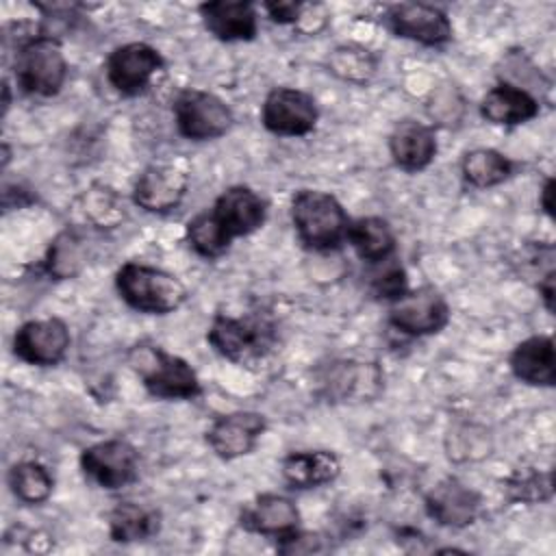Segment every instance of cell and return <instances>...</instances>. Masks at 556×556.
I'll use <instances>...</instances> for the list:
<instances>
[{"label":"cell","instance_id":"cell-1","mask_svg":"<svg viewBox=\"0 0 556 556\" xmlns=\"http://www.w3.org/2000/svg\"><path fill=\"white\" fill-rule=\"evenodd\" d=\"M206 341L222 358L254 367L265 363L278 348V321L267 308H252L241 315L215 313Z\"/></svg>","mask_w":556,"mask_h":556},{"label":"cell","instance_id":"cell-2","mask_svg":"<svg viewBox=\"0 0 556 556\" xmlns=\"http://www.w3.org/2000/svg\"><path fill=\"white\" fill-rule=\"evenodd\" d=\"M289 213L300 243L311 252H334L348 239L352 219L343 204L328 191H295Z\"/></svg>","mask_w":556,"mask_h":556},{"label":"cell","instance_id":"cell-3","mask_svg":"<svg viewBox=\"0 0 556 556\" xmlns=\"http://www.w3.org/2000/svg\"><path fill=\"white\" fill-rule=\"evenodd\" d=\"M115 291L126 306L146 315H169L189 298L178 276L139 261H128L115 271Z\"/></svg>","mask_w":556,"mask_h":556},{"label":"cell","instance_id":"cell-4","mask_svg":"<svg viewBox=\"0 0 556 556\" xmlns=\"http://www.w3.org/2000/svg\"><path fill=\"white\" fill-rule=\"evenodd\" d=\"M13 78L24 96L54 98L67 80V59L61 41L50 33L20 39L13 56Z\"/></svg>","mask_w":556,"mask_h":556},{"label":"cell","instance_id":"cell-5","mask_svg":"<svg viewBox=\"0 0 556 556\" xmlns=\"http://www.w3.org/2000/svg\"><path fill=\"white\" fill-rule=\"evenodd\" d=\"M128 365L139 376L143 389L156 400H195L202 395V382L195 369L156 343L141 341L132 345Z\"/></svg>","mask_w":556,"mask_h":556},{"label":"cell","instance_id":"cell-6","mask_svg":"<svg viewBox=\"0 0 556 556\" xmlns=\"http://www.w3.org/2000/svg\"><path fill=\"white\" fill-rule=\"evenodd\" d=\"M172 113L178 135L189 141H213L235 126L232 109L217 93L198 87L180 89Z\"/></svg>","mask_w":556,"mask_h":556},{"label":"cell","instance_id":"cell-7","mask_svg":"<svg viewBox=\"0 0 556 556\" xmlns=\"http://www.w3.org/2000/svg\"><path fill=\"white\" fill-rule=\"evenodd\" d=\"M450 302L432 285L408 289L402 298L389 304L387 313L389 326L406 337L439 334L450 324Z\"/></svg>","mask_w":556,"mask_h":556},{"label":"cell","instance_id":"cell-8","mask_svg":"<svg viewBox=\"0 0 556 556\" xmlns=\"http://www.w3.org/2000/svg\"><path fill=\"white\" fill-rule=\"evenodd\" d=\"M163 70V54L146 41H128L113 48L104 63L109 85L124 98H135L148 91L154 76Z\"/></svg>","mask_w":556,"mask_h":556},{"label":"cell","instance_id":"cell-9","mask_svg":"<svg viewBox=\"0 0 556 556\" xmlns=\"http://www.w3.org/2000/svg\"><path fill=\"white\" fill-rule=\"evenodd\" d=\"M80 469L104 491H119L139 478V452L126 439H104L80 452Z\"/></svg>","mask_w":556,"mask_h":556},{"label":"cell","instance_id":"cell-10","mask_svg":"<svg viewBox=\"0 0 556 556\" xmlns=\"http://www.w3.org/2000/svg\"><path fill=\"white\" fill-rule=\"evenodd\" d=\"M382 22L395 37L426 48H441L454 37V26L447 13L426 2L389 4L382 13Z\"/></svg>","mask_w":556,"mask_h":556},{"label":"cell","instance_id":"cell-11","mask_svg":"<svg viewBox=\"0 0 556 556\" xmlns=\"http://www.w3.org/2000/svg\"><path fill=\"white\" fill-rule=\"evenodd\" d=\"M319 122L317 100L295 87H274L261 104V124L278 137H306Z\"/></svg>","mask_w":556,"mask_h":556},{"label":"cell","instance_id":"cell-12","mask_svg":"<svg viewBox=\"0 0 556 556\" xmlns=\"http://www.w3.org/2000/svg\"><path fill=\"white\" fill-rule=\"evenodd\" d=\"M72 345V334L61 317L24 321L13 334V354L33 367H56Z\"/></svg>","mask_w":556,"mask_h":556},{"label":"cell","instance_id":"cell-13","mask_svg":"<svg viewBox=\"0 0 556 556\" xmlns=\"http://www.w3.org/2000/svg\"><path fill=\"white\" fill-rule=\"evenodd\" d=\"M208 213L224 237L232 243L235 239L248 237L263 228L267 219V202L252 187L232 185L215 198Z\"/></svg>","mask_w":556,"mask_h":556},{"label":"cell","instance_id":"cell-14","mask_svg":"<svg viewBox=\"0 0 556 556\" xmlns=\"http://www.w3.org/2000/svg\"><path fill=\"white\" fill-rule=\"evenodd\" d=\"M189 189V176L174 163H150L132 185V202L146 213L165 215L180 206Z\"/></svg>","mask_w":556,"mask_h":556},{"label":"cell","instance_id":"cell-15","mask_svg":"<svg viewBox=\"0 0 556 556\" xmlns=\"http://www.w3.org/2000/svg\"><path fill=\"white\" fill-rule=\"evenodd\" d=\"M267 430V419L256 410H232L213 419L206 430V443L222 460H237L254 452Z\"/></svg>","mask_w":556,"mask_h":556},{"label":"cell","instance_id":"cell-16","mask_svg":"<svg viewBox=\"0 0 556 556\" xmlns=\"http://www.w3.org/2000/svg\"><path fill=\"white\" fill-rule=\"evenodd\" d=\"M424 508L426 515L439 526L460 530L478 519L482 497L463 480L447 476L424 495Z\"/></svg>","mask_w":556,"mask_h":556},{"label":"cell","instance_id":"cell-17","mask_svg":"<svg viewBox=\"0 0 556 556\" xmlns=\"http://www.w3.org/2000/svg\"><path fill=\"white\" fill-rule=\"evenodd\" d=\"M300 521L302 517L295 502L280 493H261L239 513V526L245 532L274 539L276 543L302 530Z\"/></svg>","mask_w":556,"mask_h":556},{"label":"cell","instance_id":"cell-18","mask_svg":"<svg viewBox=\"0 0 556 556\" xmlns=\"http://www.w3.org/2000/svg\"><path fill=\"white\" fill-rule=\"evenodd\" d=\"M208 35L224 43L252 41L258 35V11L248 0H211L198 7Z\"/></svg>","mask_w":556,"mask_h":556},{"label":"cell","instance_id":"cell-19","mask_svg":"<svg viewBox=\"0 0 556 556\" xmlns=\"http://www.w3.org/2000/svg\"><path fill=\"white\" fill-rule=\"evenodd\" d=\"M319 382L324 395L332 402H363L380 393L382 371L376 367V363L332 361Z\"/></svg>","mask_w":556,"mask_h":556},{"label":"cell","instance_id":"cell-20","mask_svg":"<svg viewBox=\"0 0 556 556\" xmlns=\"http://www.w3.org/2000/svg\"><path fill=\"white\" fill-rule=\"evenodd\" d=\"M439 152L437 132L432 126L417 119H402L389 135V154L395 167L408 174L430 167Z\"/></svg>","mask_w":556,"mask_h":556},{"label":"cell","instance_id":"cell-21","mask_svg":"<svg viewBox=\"0 0 556 556\" xmlns=\"http://www.w3.org/2000/svg\"><path fill=\"white\" fill-rule=\"evenodd\" d=\"M480 115L493 126H521L541 113L539 100L521 85L502 80L480 100Z\"/></svg>","mask_w":556,"mask_h":556},{"label":"cell","instance_id":"cell-22","mask_svg":"<svg viewBox=\"0 0 556 556\" xmlns=\"http://www.w3.org/2000/svg\"><path fill=\"white\" fill-rule=\"evenodd\" d=\"M508 367L513 376L528 387H554L556 384V354L554 339L549 334H532L519 341L510 356Z\"/></svg>","mask_w":556,"mask_h":556},{"label":"cell","instance_id":"cell-23","mask_svg":"<svg viewBox=\"0 0 556 556\" xmlns=\"http://www.w3.org/2000/svg\"><path fill=\"white\" fill-rule=\"evenodd\" d=\"M282 480L298 491L319 489L330 484L341 473V460L330 450H300L289 452L280 463Z\"/></svg>","mask_w":556,"mask_h":556},{"label":"cell","instance_id":"cell-24","mask_svg":"<svg viewBox=\"0 0 556 556\" xmlns=\"http://www.w3.org/2000/svg\"><path fill=\"white\" fill-rule=\"evenodd\" d=\"M345 243H350L358 258L369 265L393 258L397 248V239L391 224L380 215H365L352 219Z\"/></svg>","mask_w":556,"mask_h":556},{"label":"cell","instance_id":"cell-25","mask_svg":"<svg viewBox=\"0 0 556 556\" xmlns=\"http://www.w3.org/2000/svg\"><path fill=\"white\" fill-rule=\"evenodd\" d=\"M161 530V513L139 502L124 500L109 513V536L115 543H139L156 536Z\"/></svg>","mask_w":556,"mask_h":556},{"label":"cell","instance_id":"cell-26","mask_svg":"<svg viewBox=\"0 0 556 556\" xmlns=\"http://www.w3.org/2000/svg\"><path fill=\"white\" fill-rule=\"evenodd\" d=\"M460 174L469 187L491 189L515 174V161L495 148H473L463 154Z\"/></svg>","mask_w":556,"mask_h":556},{"label":"cell","instance_id":"cell-27","mask_svg":"<svg viewBox=\"0 0 556 556\" xmlns=\"http://www.w3.org/2000/svg\"><path fill=\"white\" fill-rule=\"evenodd\" d=\"M7 484L15 500L28 506H37L52 495L54 478L39 460H20L11 465L7 473Z\"/></svg>","mask_w":556,"mask_h":556},{"label":"cell","instance_id":"cell-28","mask_svg":"<svg viewBox=\"0 0 556 556\" xmlns=\"http://www.w3.org/2000/svg\"><path fill=\"white\" fill-rule=\"evenodd\" d=\"M85 263H87L85 241L76 230H70V228L54 237L43 258V267L48 276H52L54 280H70L78 276Z\"/></svg>","mask_w":556,"mask_h":556},{"label":"cell","instance_id":"cell-29","mask_svg":"<svg viewBox=\"0 0 556 556\" xmlns=\"http://www.w3.org/2000/svg\"><path fill=\"white\" fill-rule=\"evenodd\" d=\"M326 67L339 80H345V83L363 87V85H367L376 76L378 59L367 48H363V46L343 43V46H337L328 54Z\"/></svg>","mask_w":556,"mask_h":556},{"label":"cell","instance_id":"cell-30","mask_svg":"<svg viewBox=\"0 0 556 556\" xmlns=\"http://www.w3.org/2000/svg\"><path fill=\"white\" fill-rule=\"evenodd\" d=\"M504 495L513 504H543L554 495L552 469L523 467L504 480Z\"/></svg>","mask_w":556,"mask_h":556},{"label":"cell","instance_id":"cell-31","mask_svg":"<svg viewBox=\"0 0 556 556\" xmlns=\"http://www.w3.org/2000/svg\"><path fill=\"white\" fill-rule=\"evenodd\" d=\"M185 239L189 243V248L206 258V261H215L219 256H224L230 250V241L224 237V232L219 230V226L215 224V219L211 217L208 208L195 213L187 226H185Z\"/></svg>","mask_w":556,"mask_h":556},{"label":"cell","instance_id":"cell-32","mask_svg":"<svg viewBox=\"0 0 556 556\" xmlns=\"http://www.w3.org/2000/svg\"><path fill=\"white\" fill-rule=\"evenodd\" d=\"M83 213L85 217L98 226V228H117L122 219L126 217L124 202L119 193L104 185H93L85 195H83Z\"/></svg>","mask_w":556,"mask_h":556},{"label":"cell","instance_id":"cell-33","mask_svg":"<svg viewBox=\"0 0 556 556\" xmlns=\"http://www.w3.org/2000/svg\"><path fill=\"white\" fill-rule=\"evenodd\" d=\"M376 271L371 274V293L384 302H395L397 298H402L410 287H408V278H406V269L402 267L400 261L387 258L382 263L374 265Z\"/></svg>","mask_w":556,"mask_h":556},{"label":"cell","instance_id":"cell-34","mask_svg":"<svg viewBox=\"0 0 556 556\" xmlns=\"http://www.w3.org/2000/svg\"><path fill=\"white\" fill-rule=\"evenodd\" d=\"M300 0H267L263 2V11L269 15L271 22L280 24V26H295L300 20V11H302Z\"/></svg>","mask_w":556,"mask_h":556},{"label":"cell","instance_id":"cell-35","mask_svg":"<svg viewBox=\"0 0 556 556\" xmlns=\"http://www.w3.org/2000/svg\"><path fill=\"white\" fill-rule=\"evenodd\" d=\"M328 24V11L324 4L319 2H304L302 11H300V20L295 24L298 30L306 33V35H315L319 33L324 26Z\"/></svg>","mask_w":556,"mask_h":556},{"label":"cell","instance_id":"cell-36","mask_svg":"<svg viewBox=\"0 0 556 556\" xmlns=\"http://www.w3.org/2000/svg\"><path fill=\"white\" fill-rule=\"evenodd\" d=\"M554 280H556V269H554V271H549V274H545V276L534 285V287H536V291H539V295H541V302H543V306H545V311H547V313H554V293H556Z\"/></svg>","mask_w":556,"mask_h":556},{"label":"cell","instance_id":"cell-37","mask_svg":"<svg viewBox=\"0 0 556 556\" xmlns=\"http://www.w3.org/2000/svg\"><path fill=\"white\" fill-rule=\"evenodd\" d=\"M539 204L541 211L552 219L554 217V178H545L539 191Z\"/></svg>","mask_w":556,"mask_h":556},{"label":"cell","instance_id":"cell-38","mask_svg":"<svg viewBox=\"0 0 556 556\" xmlns=\"http://www.w3.org/2000/svg\"><path fill=\"white\" fill-rule=\"evenodd\" d=\"M11 106V85L9 80H2V117L9 113Z\"/></svg>","mask_w":556,"mask_h":556},{"label":"cell","instance_id":"cell-39","mask_svg":"<svg viewBox=\"0 0 556 556\" xmlns=\"http://www.w3.org/2000/svg\"><path fill=\"white\" fill-rule=\"evenodd\" d=\"M9 159H11V152H9V146H7V141L2 143V169L9 165Z\"/></svg>","mask_w":556,"mask_h":556}]
</instances>
